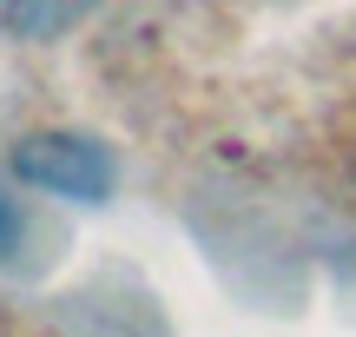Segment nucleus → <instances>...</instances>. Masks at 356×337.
<instances>
[{"instance_id":"2","label":"nucleus","mask_w":356,"mask_h":337,"mask_svg":"<svg viewBox=\"0 0 356 337\" xmlns=\"http://www.w3.org/2000/svg\"><path fill=\"white\" fill-rule=\"evenodd\" d=\"M92 0H0V33L7 40H53L86 13Z\"/></svg>"},{"instance_id":"1","label":"nucleus","mask_w":356,"mask_h":337,"mask_svg":"<svg viewBox=\"0 0 356 337\" xmlns=\"http://www.w3.org/2000/svg\"><path fill=\"white\" fill-rule=\"evenodd\" d=\"M20 172L33 185H53V192H73V198H99L106 192V159L92 152V146H79V139H33V146H20Z\"/></svg>"},{"instance_id":"3","label":"nucleus","mask_w":356,"mask_h":337,"mask_svg":"<svg viewBox=\"0 0 356 337\" xmlns=\"http://www.w3.org/2000/svg\"><path fill=\"white\" fill-rule=\"evenodd\" d=\"M13 238H20V205L0 192V251H13Z\"/></svg>"}]
</instances>
